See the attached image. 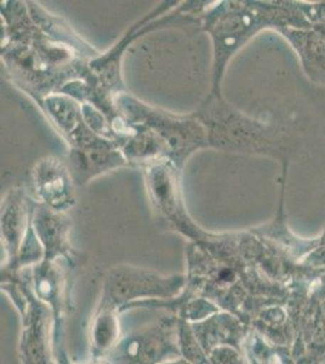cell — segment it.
<instances>
[{
    "mask_svg": "<svg viewBox=\"0 0 325 364\" xmlns=\"http://www.w3.org/2000/svg\"><path fill=\"white\" fill-rule=\"evenodd\" d=\"M211 364H239L238 356L235 351L227 348H216L208 355Z\"/></svg>",
    "mask_w": 325,
    "mask_h": 364,
    "instance_id": "277c9868",
    "label": "cell"
},
{
    "mask_svg": "<svg viewBox=\"0 0 325 364\" xmlns=\"http://www.w3.org/2000/svg\"><path fill=\"white\" fill-rule=\"evenodd\" d=\"M115 307L101 301L99 314L92 326V351L94 356L101 357L114 348L119 334V324L115 316Z\"/></svg>",
    "mask_w": 325,
    "mask_h": 364,
    "instance_id": "3957f363",
    "label": "cell"
},
{
    "mask_svg": "<svg viewBox=\"0 0 325 364\" xmlns=\"http://www.w3.org/2000/svg\"><path fill=\"white\" fill-rule=\"evenodd\" d=\"M181 355L179 321L164 317L159 322L125 336L112 348V364H164Z\"/></svg>",
    "mask_w": 325,
    "mask_h": 364,
    "instance_id": "6da1fadb",
    "label": "cell"
},
{
    "mask_svg": "<svg viewBox=\"0 0 325 364\" xmlns=\"http://www.w3.org/2000/svg\"><path fill=\"white\" fill-rule=\"evenodd\" d=\"M164 364H191L188 360H175V362H168Z\"/></svg>",
    "mask_w": 325,
    "mask_h": 364,
    "instance_id": "5b68a950",
    "label": "cell"
},
{
    "mask_svg": "<svg viewBox=\"0 0 325 364\" xmlns=\"http://www.w3.org/2000/svg\"><path fill=\"white\" fill-rule=\"evenodd\" d=\"M181 287L180 282L156 279L151 276H123L110 279L102 302L115 307L127 306L140 298L173 299Z\"/></svg>",
    "mask_w": 325,
    "mask_h": 364,
    "instance_id": "7a4b0ae2",
    "label": "cell"
}]
</instances>
